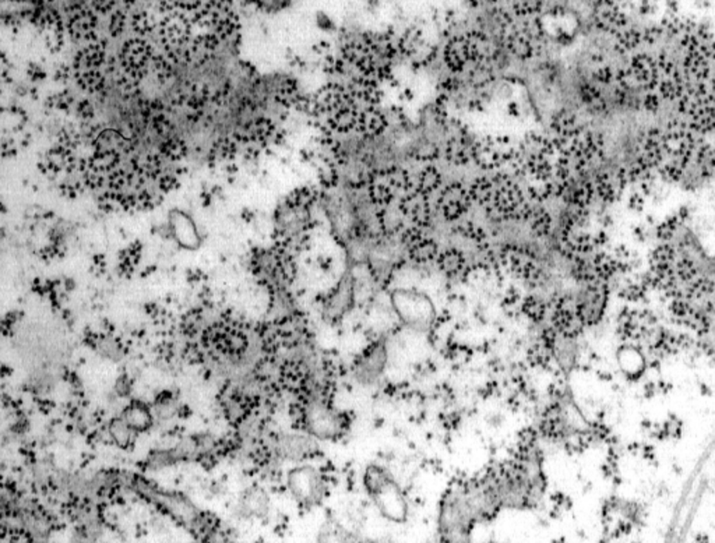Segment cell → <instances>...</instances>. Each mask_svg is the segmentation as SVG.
Instances as JSON below:
<instances>
[{"label": "cell", "instance_id": "6da1fadb", "mask_svg": "<svg viewBox=\"0 0 715 543\" xmlns=\"http://www.w3.org/2000/svg\"><path fill=\"white\" fill-rule=\"evenodd\" d=\"M517 179L510 172H484L469 185L473 204L496 221L524 222L532 201Z\"/></svg>", "mask_w": 715, "mask_h": 543}, {"label": "cell", "instance_id": "7a4b0ae2", "mask_svg": "<svg viewBox=\"0 0 715 543\" xmlns=\"http://www.w3.org/2000/svg\"><path fill=\"white\" fill-rule=\"evenodd\" d=\"M556 157L552 136L538 129H529L517 141L516 159L510 173L524 179L527 185L551 182L555 179Z\"/></svg>", "mask_w": 715, "mask_h": 543}, {"label": "cell", "instance_id": "3957f363", "mask_svg": "<svg viewBox=\"0 0 715 543\" xmlns=\"http://www.w3.org/2000/svg\"><path fill=\"white\" fill-rule=\"evenodd\" d=\"M364 484L375 506L384 518L398 524L407 521L408 504L397 482L386 469L378 465L368 466L364 476Z\"/></svg>", "mask_w": 715, "mask_h": 543}, {"label": "cell", "instance_id": "277c9868", "mask_svg": "<svg viewBox=\"0 0 715 543\" xmlns=\"http://www.w3.org/2000/svg\"><path fill=\"white\" fill-rule=\"evenodd\" d=\"M411 188H413V177L405 168L386 165L372 169L364 189L373 208H384L395 204Z\"/></svg>", "mask_w": 715, "mask_h": 543}, {"label": "cell", "instance_id": "5b68a950", "mask_svg": "<svg viewBox=\"0 0 715 543\" xmlns=\"http://www.w3.org/2000/svg\"><path fill=\"white\" fill-rule=\"evenodd\" d=\"M517 141L505 133L478 136L473 150V165L482 172H511Z\"/></svg>", "mask_w": 715, "mask_h": 543}, {"label": "cell", "instance_id": "8992f818", "mask_svg": "<svg viewBox=\"0 0 715 543\" xmlns=\"http://www.w3.org/2000/svg\"><path fill=\"white\" fill-rule=\"evenodd\" d=\"M391 306L405 327L418 333L429 331L436 319L433 302L422 292L397 289L391 293Z\"/></svg>", "mask_w": 715, "mask_h": 543}, {"label": "cell", "instance_id": "52a82bcc", "mask_svg": "<svg viewBox=\"0 0 715 543\" xmlns=\"http://www.w3.org/2000/svg\"><path fill=\"white\" fill-rule=\"evenodd\" d=\"M443 137L442 159L456 168L473 164V150L478 136L467 125L465 120L457 115H451L446 124Z\"/></svg>", "mask_w": 715, "mask_h": 543}, {"label": "cell", "instance_id": "ba28073f", "mask_svg": "<svg viewBox=\"0 0 715 543\" xmlns=\"http://www.w3.org/2000/svg\"><path fill=\"white\" fill-rule=\"evenodd\" d=\"M478 509L480 506L464 495H453L442 507L440 528L451 539L467 536Z\"/></svg>", "mask_w": 715, "mask_h": 543}, {"label": "cell", "instance_id": "9c48e42d", "mask_svg": "<svg viewBox=\"0 0 715 543\" xmlns=\"http://www.w3.org/2000/svg\"><path fill=\"white\" fill-rule=\"evenodd\" d=\"M472 206L475 204L469 186H465L462 182L444 184L436 195L435 208L446 221L450 222L464 218Z\"/></svg>", "mask_w": 715, "mask_h": 543}, {"label": "cell", "instance_id": "30bf717a", "mask_svg": "<svg viewBox=\"0 0 715 543\" xmlns=\"http://www.w3.org/2000/svg\"><path fill=\"white\" fill-rule=\"evenodd\" d=\"M545 37L544 26L536 30H516L503 37V46L511 57L520 62H529L541 55Z\"/></svg>", "mask_w": 715, "mask_h": 543}, {"label": "cell", "instance_id": "8fae6325", "mask_svg": "<svg viewBox=\"0 0 715 543\" xmlns=\"http://www.w3.org/2000/svg\"><path fill=\"white\" fill-rule=\"evenodd\" d=\"M397 208L402 214L411 226L427 228L432 222L435 206L432 204V196L421 192L415 186L407 190L395 203Z\"/></svg>", "mask_w": 715, "mask_h": 543}, {"label": "cell", "instance_id": "7c38bea8", "mask_svg": "<svg viewBox=\"0 0 715 543\" xmlns=\"http://www.w3.org/2000/svg\"><path fill=\"white\" fill-rule=\"evenodd\" d=\"M288 485L292 495L305 504L319 503L324 493L319 473L311 466L293 469L288 476Z\"/></svg>", "mask_w": 715, "mask_h": 543}, {"label": "cell", "instance_id": "4fadbf2b", "mask_svg": "<svg viewBox=\"0 0 715 543\" xmlns=\"http://www.w3.org/2000/svg\"><path fill=\"white\" fill-rule=\"evenodd\" d=\"M306 422L309 431L316 437L333 439L341 435V416L335 411L323 404H315L313 406H311L306 415Z\"/></svg>", "mask_w": 715, "mask_h": 543}, {"label": "cell", "instance_id": "5bb4252c", "mask_svg": "<svg viewBox=\"0 0 715 543\" xmlns=\"http://www.w3.org/2000/svg\"><path fill=\"white\" fill-rule=\"evenodd\" d=\"M387 362V351L383 344H375L356 362L353 375L361 384H373L382 376Z\"/></svg>", "mask_w": 715, "mask_h": 543}, {"label": "cell", "instance_id": "9a60e30c", "mask_svg": "<svg viewBox=\"0 0 715 543\" xmlns=\"http://www.w3.org/2000/svg\"><path fill=\"white\" fill-rule=\"evenodd\" d=\"M413 186L433 197L444 186L443 173L436 165L427 164L413 179Z\"/></svg>", "mask_w": 715, "mask_h": 543}, {"label": "cell", "instance_id": "2e32d148", "mask_svg": "<svg viewBox=\"0 0 715 543\" xmlns=\"http://www.w3.org/2000/svg\"><path fill=\"white\" fill-rule=\"evenodd\" d=\"M282 450H284L286 457L295 458V460H301V458L308 457L309 454L313 453L315 444L308 437L291 436V437L285 439V442L282 444Z\"/></svg>", "mask_w": 715, "mask_h": 543}, {"label": "cell", "instance_id": "e0dca14e", "mask_svg": "<svg viewBox=\"0 0 715 543\" xmlns=\"http://www.w3.org/2000/svg\"><path fill=\"white\" fill-rule=\"evenodd\" d=\"M438 261H439L440 268L449 274H457L465 266V257L457 249H449L443 253H439Z\"/></svg>", "mask_w": 715, "mask_h": 543}, {"label": "cell", "instance_id": "ac0fdd59", "mask_svg": "<svg viewBox=\"0 0 715 543\" xmlns=\"http://www.w3.org/2000/svg\"><path fill=\"white\" fill-rule=\"evenodd\" d=\"M352 284L349 279H346L344 284L340 285L338 290L334 293L331 299V312L335 315H342L345 310H348L351 300H352Z\"/></svg>", "mask_w": 715, "mask_h": 543}, {"label": "cell", "instance_id": "d6986e66", "mask_svg": "<svg viewBox=\"0 0 715 543\" xmlns=\"http://www.w3.org/2000/svg\"><path fill=\"white\" fill-rule=\"evenodd\" d=\"M126 422L132 426V428H136V429H144L147 428L148 422H150V416H148V412L141 408V406H132L128 412V416H126Z\"/></svg>", "mask_w": 715, "mask_h": 543}, {"label": "cell", "instance_id": "ffe728a7", "mask_svg": "<svg viewBox=\"0 0 715 543\" xmlns=\"http://www.w3.org/2000/svg\"><path fill=\"white\" fill-rule=\"evenodd\" d=\"M110 433L117 444L126 446L130 440V425L124 420H115L110 426Z\"/></svg>", "mask_w": 715, "mask_h": 543}]
</instances>
